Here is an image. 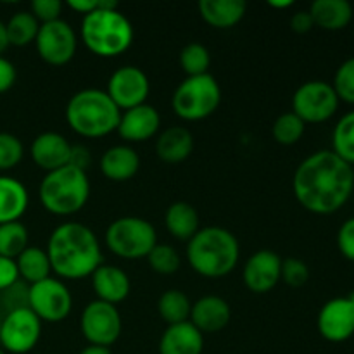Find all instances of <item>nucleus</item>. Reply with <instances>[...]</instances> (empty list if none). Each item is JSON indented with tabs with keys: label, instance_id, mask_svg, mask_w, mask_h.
Wrapping results in <instances>:
<instances>
[{
	"label": "nucleus",
	"instance_id": "f257e3e1",
	"mask_svg": "<svg viewBox=\"0 0 354 354\" xmlns=\"http://www.w3.org/2000/svg\"><path fill=\"white\" fill-rule=\"evenodd\" d=\"M292 190L310 213H337L353 196L354 169L332 151H318L296 168Z\"/></svg>",
	"mask_w": 354,
	"mask_h": 354
},
{
	"label": "nucleus",
	"instance_id": "de8ad7c7",
	"mask_svg": "<svg viewBox=\"0 0 354 354\" xmlns=\"http://www.w3.org/2000/svg\"><path fill=\"white\" fill-rule=\"evenodd\" d=\"M9 47V40H7V31H6V24L0 21V55L7 50Z\"/></svg>",
	"mask_w": 354,
	"mask_h": 354
},
{
	"label": "nucleus",
	"instance_id": "a878e982",
	"mask_svg": "<svg viewBox=\"0 0 354 354\" xmlns=\"http://www.w3.org/2000/svg\"><path fill=\"white\" fill-rule=\"evenodd\" d=\"M315 26L341 31L353 21V6L348 0H315L310 7Z\"/></svg>",
	"mask_w": 354,
	"mask_h": 354
},
{
	"label": "nucleus",
	"instance_id": "473e14b6",
	"mask_svg": "<svg viewBox=\"0 0 354 354\" xmlns=\"http://www.w3.org/2000/svg\"><path fill=\"white\" fill-rule=\"evenodd\" d=\"M180 64H182V69L187 76L206 75L211 66L209 50L203 44L192 41V44L185 45L180 52Z\"/></svg>",
	"mask_w": 354,
	"mask_h": 354
},
{
	"label": "nucleus",
	"instance_id": "423d86ee",
	"mask_svg": "<svg viewBox=\"0 0 354 354\" xmlns=\"http://www.w3.org/2000/svg\"><path fill=\"white\" fill-rule=\"evenodd\" d=\"M38 196L45 211L55 216H71L82 211L88 203V175L71 165L55 169L44 176Z\"/></svg>",
	"mask_w": 354,
	"mask_h": 354
},
{
	"label": "nucleus",
	"instance_id": "c9c22d12",
	"mask_svg": "<svg viewBox=\"0 0 354 354\" xmlns=\"http://www.w3.org/2000/svg\"><path fill=\"white\" fill-rule=\"evenodd\" d=\"M24 154L19 138L7 131H0V171H9L16 168Z\"/></svg>",
	"mask_w": 354,
	"mask_h": 354
},
{
	"label": "nucleus",
	"instance_id": "58836bf2",
	"mask_svg": "<svg viewBox=\"0 0 354 354\" xmlns=\"http://www.w3.org/2000/svg\"><path fill=\"white\" fill-rule=\"evenodd\" d=\"M30 12L37 17L40 24L52 23V21L61 19L62 2L61 0H33Z\"/></svg>",
	"mask_w": 354,
	"mask_h": 354
},
{
	"label": "nucleus",
	"instance_id": "37998d69",
	"mask_svg": "<svg viewBox=\"0 0 354 354\" xmlns=\"http://www.w3.org/2000/svg\"><path fill=\"white\" fill-rule=\"evenodd\" d=\"M313 26L315 23L310 10H297V12L290 17V28L299 35H304L308 33V31H311L313 30Z\"/></svg>",
	"mask_w": 354,
	"mask_h": 354
},
{
	"label": "nucleus",
	"instance_id": "bb28decb",
	"mask_svg": "<svg viewBox=\"0 0 354 354\" xmlns=\"http://www.w3.org/2000/svg\"><path fill=\"white\" fill-rule=\"evenodd\" d=\"M165 223L169 234L178 241L189 242L201 230L196 207L185 201H176L166 209Z\"/></svg>",
	"mask_w": 354,
	"mask_h": 354
},
{
	"label": "nucleus",
	"instance_id": "c03bdc74",
	"mask_svg": "<svg viewBox=\"0 0 354 354\" xmlns=\"http://www.w3.org/2000/svg\"><path fill=\"white\" fill-rule=\"evenodd\" d=\"M69 165L75 166V168L83 169V171H86V168H88V165H90L88 149H86L85 145H73Z\"/></svg>",
	"mask_w": 354,
	"mask_h": 354
},
{
	"label": "nucleus",
	"instance_id": "a19ab883",
	"mask_svg": "<svg viewBox=\"0 0 354 354\" xmlns=\"http://www.w3.org/2000/svg\"><path fill=\"white\" fill-rule=\"evenodd\" d=\"M17 280H19V273H17L16 259L0 256V290L6 292L14 283H17Z\"/></svg>",
	"mask_w": 354,
	"mask_h": 354
},
{
	"label": "nucleus",
	"instance_id": "7c9ffc66",
	"mask_svg": "<svg viewBox=\"0 0 354 354\" xmlns=\"http://www.w3.org/2000/svg\"><path fill=\"white\" fill-rule=\"evenodd\" d=\"M332 152L348 165H354V111L337 121L332 133Z\"/></svg>",
	"mask_w": 354,
	"mask_h": 354
},
{
	"label": "nucleus",
	"instance_id": "5701e85b",
	"mask_svg": "<svg viewBox=\"0 0 354 354\" xmlns=\"http://www.w3.org/2000/svg\"><path fill=\"white\" fill-rule=\"evenodd\" d=\"M199 14L209 26L227 30L242 21L248 3L242 0H201L197 3Z\"/></svg>",
	"mask_w": 354,
	"mask_h": 354
},
{
	"label": "nucleus",
	"instance_id": "2eb2a0df",
	"mask_svg": "<svg viewBox=\"0 0 354 354\" xmlns=\"http://www.w3.org/2000/svg\"><path fill=\"white\" fill-rule=\"evenodd\" d=\"M318 332L328 342H346L354 335V304L346 297L327 301L318 313Z\"/></svg>",
	"mask_w": 354,
	"mask_h": 354
},
{
	"label": "nucleus",
	"instance_id": "09e8293b",
	"mask_svg": "<svg viewBox=\"0 0 354 354\" xmlns=\"http://www.w3.org/2000/svg\"><path fill=\"white\" fill-rule=\"evenodd\" d=\"M268 6L273 7V9H289V7L294 6V2H292V0H282V2H277V0H270Z\"/></svg>",
	"mask_w": 354,
	"mask_h": 354
},
{
	"label": "nucleus",
	"instance_id": "2f4dec72",
	"mask_svg": "<svg viewBox=\"0 0 354 354\" xmlns=\"http://www.w3.org/2000/svg\"><path fill=\"white\" fill-rule=\"evenodd\" d=\"M28 248V228L21 221L0 225V256L16 259Z\"/></svg>",
	"mask_w": 354,
	"mask_h": 354
},
{
	"label": "nucleus",
	"instance_id": "8fccbe9b",
	"mask_svg": "<svg viewBox=\"0 0 354 354\" xmlns=\"http://www.w3.org/2000/svg\"><path fill=\"white\" fill-rule=\"evenodd\" d=\"M348 297H349V299H351V301H353V304H354V290H353V292H351V294H349V296H348Z\"/></svg>",
	"mask_w": 354,
	"mask_h": 354
},
{
	"label": "nucleus",
	"instance_id": "6e6552de",
	"mask_svg": "<svg viewBox=\"0 0 354 354\" xmlns=\"http://www.w3.org/2000/svg\"><path fill=\"white\" fill-rule=\"evenodd\" d=\"M106 244L109 251L120 258L140 259L147 258L158 244V234L144 218L123 216L107 227Z\"/></svg>",
	"mask_w": 354,
	"mask_h": 354
},
{
	"label": "nucleus",
	"instance_id": "1a4fd4ad",
	"mask_svg": "<svg viewBox=\"0 0 354 354\" xmlns=\"http://www.w3.org/2000/svg\"><path fill=\"white\" fill-rule=\"evenodd\" d=\"M339 97L334 86L322 80L306 82L294 92L292 113L304 121V124L325 123L335 114Z\"/></svg>",
	"mask_w": 354,
	"mask_h": 354
},
{
	"label": "nucleus",
	"instance_id": "f3484780",
	"mask_svg": "<svg viewBox=\"0 0 354 354\" xmlns=\"http://www.w3.org/2000/svg\"><path fill=\"white\" fill-rule=\"evenodd\" d=\"M73 145L57 131H45L31 142L30 154L38 168L47 173L69 165Z\"/></svg>",
	"mask_w": 354,
	"mask_h": 354
},
{
	"label": "nucleus",
	"instance_id": "f704fd0d",
	"mask_svg": "<svg viewBox=\"0 0 354 354\" xmlns=\"http://www.w3.org/2000/svg\"><path fill=\"white\" fill-rule=\"evenodd\" d=\"M147 261L151 268L159 275H173L180 270V256L176 249L169 244H156L154 249L149 252Z\"/></svg>",
	"mask_w": 354,
	"mask_h": 354
},
{
	"label": "nucleus",
	"instance_id": "c756f323",
	"mask_svg": "<svg viewBox=\"0 0 354 354\" xmlns=\"http://www.w3.org/2000/svg\"><path fill=\"white\" fill-rule=\"evenodd\" d=\"M190 310H192V303H190L187 294L182 292V290H166L165 294H161V297H159L158 301L159 317H161L168 325L189 322Z\"/></svg>",
	"mask_w": 354,
	"mask_h": 354
},
{
	"label": "nucleus",
	"instance_id": "b1692460",
	"mask_svg": "<svg viewBox=\"0 0 354 354\" xmlns=\"http://www.w3.org/2000/svg\"><path fill=\"white\" fill-rule=\"evenodd\" d=\"M194 137L187 128L169 127L162 133H159L156 140V154L161 161L176 165L182 162L192 154Z\"/></svg>",
	"mask_w": 354,
	"mask_h": 354
},
{
	"label": "nucleus",
	"instance_id": "a211bd4d",
	"mask_svg": "<svg viewBox=\"0 0 354 354\" xmlns=\"http://www.w3.org/2000/svg\"><path fill=\"white\" fill-rule=\"evenodd\" d=\"M161 127V116L154 106L142 104V106L131 107L123 111L118 124V133L127 142H145L154 137Z\"/></svg>",
	"mask_w": 354,
	"mask_h": 354
},
{
	"label": "nucleus",
	"instance_id": "79ce46f5",
	"mask_svg": "<svg viewBox=\"0 0 354 354\" xmlns=\"http://www.w3.org/2000/svg\"><path fill=\"white\" fill-rule=\"evenodd\" d=\"M16 78L17 73L12 62L0 55V93H6L7 90L12 88Z\"/></svg>",
	"mask_w": 354,
	"mask_h": 354
},
{
	"label": "nucleus",
	"instance_id": "9d476101",
	"mask_svg": "<svg viewBox=\"0 0 354 354\" xmlns=\"http://www.w3.org/2000/svg\"><path fill=\"white\" fill-rule=\"evenodd\" d=\"M28 308L40 322L59 324L71 313L73 297L68 287L57 279H45L28 289Z\"/></svg>",
	"mask_w": 354,
	"mask_h": 354
},
{
	"label": "nucleus",
	"instance_id": "f8f14e48",
	"mask_svg": "<svg viewBox=\"0 0 354 354\" xmlns=\"http://www.w3.org/2000/svg\"><path fill=\"white\" fill-rule=\"evenodd\" d=\"M41 322L30 308H19L6 315L0 325V348L6 353L26 354L38 344Z\"/></svg>",
	"mask_w": 354,
	"mask_h": 354
},
{
	"label": "nucleus",
	"instance_id": "cd10ccee",
	"mask_svg": "<svg viewBox=\"0 0 354 354\" xmlns=\"http://www.w3.org/2000/svg\"><path fill=\"white\" fill-rule=\"evenodd\" d=\"M16 266L19 279H24L31 286L45 279H50V261H48L47 251L40 248L28 245L16 258Z\"/></svg>",
	"mask_w": 354,
	"mask_h": 354
},
{
	"label": "nucleus",
	"instance_id": "7ed1b4c3",
	"mask_svg": "<svg viewBox=\"0 0 354 354\" xmlns=\"http://www.w3.org/2000/svg\"><path fill=\"white\" fill-rule=\"evenodd\" d=\"M239 258V241L227 228H201L187 244V259L190 266L206 279L227 277L237 266Z\"/></svg>",
	"mask_w": 354,
	"mask_h": 354
},
{
	"label": "nucleus",
	"instance_id": "dca6fc26",
	"mask_svg": "<svg viewBox=\"0 0 354 354\" xmlns=\"http://www.w3.org/2000/svg\"><path fill=\"white\" fill-rule=\"evenodd\" d=\"M282 258L277 252L261 249L245 261L242 279L245 287L254 294H266L280 282Z\"/></svg>",
	"mask_w": 354,
	"mask_h": 354
},
{
	"label": "nucleus",
	"instance_id": "a18cd8bd",
	"mask_svg": "<svg viewBox=\"0 0 354 354\" xmlns=\"http://www.w3.org/2000/svg\"><path fill=\"white\" fill-rule=\"evenodd\" d=\"M97 3H99V0H68L66 6L75 10V12L86 16V14L93 12L97 9Z\"/></svg>",
	"mask_w": 354,
	"mask_h": 354
},
{
	"label": "nucleus",
	"instance_id": "412c9836",
	"mask_svg": "<svg viewBox=\"0 0 354 354\" xmlns=\"http://www.w3.org/2000/svg\"><path fill=\"white\" fill-rule=\"evenodd\" d=\"M99 168L111 182H128L140 169V158L128 145H114L104 152Z\"/></svg>",
	"mask_w": 354,
	"mask_h": 354
},
{
	"label": "nucleus",
	"instance_id": "4468645a",
	"mask_svg": "<svg viewBox=\"0 0 354 354\" xmlns=\"http://www.w3.org/2000/svg\"><path fill=\"white\" fill-rule=\"evenodd\" d=\"M106 92L120 111H128L145 104L151 83L147 75L137 66H121L111 75Z\"/></svg>",
	"mask_w": 354,
	"mask_h": 354
},
{
	"label": "nucleus",
	"instance_id": "4c0bfd02",
	"mask_svg": "<svg viewBox=\"0 0 354 354\" xmlns=\"http://www.w3.org/2000/svg\"><path fill=\"white\" fill-rule=\"evenodd\" d=\"M280 280L289 287H303L310 280V268L306 263L299 258L282 259V270H280Z\"/></svg>",
	"mask_w": 354,
	"mask_h": 354
},
{
	"label": "nucleus",
	"instance_id": "72a5a7b5",
	"mask_svg": "<svg viewBox=\"0 0 354 354\" xmlns=\"http://www.w3.org/2000/svg\"><path fill=\"white\" fill-rule=\"evenodd\" d=\"M304 128H306L304 121L290 111V113H283L277 118L275 123H273L272 133L275 142H279V144L294 145L303 138Z\"/></svg>",
	"mask_w": 354,
	"mask_h": 354
},
{
	"label": "nucleus",
	"instance_id": "39448f33",
	"mask_svg": "<svg viewBox=\"0 0 354 354\" xmlns=\"http://www.w3.org/2000/svg\"><path fill=\"white\" fill-rule=\"evenodd\" d=\"M82 40L92 54L99 57H116L130 48L133 26L120 9H97L83 16Z\"/></svg>",
	"mask_w": 354,
	"mask_h": 354
},
{
	"label": "nucleus",
	"instance_id": "603ef678",
	"mask_svg": "<svg viewBox=\"0 0 354 354\" xmlns=\"http://www.w3.org/2000/svg\"><path fill=\"white\" fill-rule=\"evenodd\" d=\"M0 325H2V320H0Z\"/></svg>",
	"mask_w": 354,
	"mask_h": 354
},
{
	"label": "nucleus",
	"instance_id": "20e7f679",
	"mask_svg": "<svg viewBox=\"0 0 354 354\" xmlns=\"http://www.w3.org/2000/svg\"><path fill=\"white\" fill-rule=\"evenodd\" d=\"M121 111L107 92L85 88L76 92L66 106V121L75 133L86 138H100L118 130Z\"/></svg>",
	"mask_w": 354,
	"mask_h": 354
},
{
	"label": "nucleus",
	"instance_id": "f03ea898",
	"mask_svg": "<svg viewBox=\"0 0 354 354\" xmlns=\"http://www.w3.org/2000/svg\"><path fill=\"white\" fill-rule=\"evenodd\" d=\"M45 251L52 272L66 280L92 277L102 265V251L95 234L76 221L59 225L48 237Z\"/></svg>",
	"mask_w": 354,
	"mask_h": 354
},
{
	"label": "nucleus",
	"instance_id": "3c124183",
	"mask_svg": "<svg viewBox=\"0 0 354 354\" xmlns=\"http://www.w3.org/2000/svg\"><path fill=\"white\" fill-rule=\"evenodd\" d=\"M0 354H7V353H6V351H3V349H2V348H0Z\"/></svg>",
	"mask_w": 354,
	"mask_h": 354
},
{
	"label": "nucleus",
	"instance_id": "9b49d317",
	"mask_svg": "<svg viewBox=\"0 0 354 354\" xmlns=\"http://www.w3.org/2000/svg\"><path fill=\"white\" fill-rule=\"evenodd\" d=\"M83 337L92 346H104L109 348L120 339L123 330L121 315L114 304L104 301H92L85 306L80 320Z\"/></svg>",
	"mask_w": 354,
	"mask_h": 354
},
{
	"label": "nucleus",
	"instance_id": "393cba45",
	"mask_svg": "<svg viewBox=\"0 0 354 354\" xmlns=\"http://www.w3.org/2000/svg\"><path fill=\"white\" fill-rule=\"evenodd\" d=\"M30 196L19 180L12 176H0V225L19 221L26 213Z\"/></svg>",
	"mask_w": 354,
	"mask_h": 354
},
{
	"label": "nucleus",
	"instance_id": "aec40b11",
	"mask_svg": "<svg viewBox=\"0 0 354 354\" xmlns=\"http://www.w3.org/2000/svg\"><path fill=\"white\" fill-rule=\"evenodd\" d=\"M92 287L95 290L99 301L109 304H120L130 294V279L127 273L118 266L100 265L92 273Z\"/></svg>",
	"mask_w": 354,
	"mask_h": 354
},
{
	"label": "nucleus",
	"instance_id": "4be33fe9",
	"mask_svg": "<svg viewBox=\"0 0 354 354\" xmlns=\"http://www.w3.org/2000/svg\"><path fill=\"white\" fill-rule=\"evenodd\" d=\"M204 335L190 322L168 325L159 341V354H203Z\"/></svg>",
	"mask_w": 354,
	"mask_h": 354
},
{
	"label": "nucleus",
	"instance_id": "c85d7f7f",
	"mask_svg": "<svg viewBox=\"0 0 354 354\" xmlns=\"http://www.w3.org/2000/svg\"><path fill=\"white\" fill-rule=\"evenodd\" d=\"M40 23L30 10H19L6 23L7 40L14 47H26L37 40Z\"/></svg>",
	"mask_w": 354,
	"mask_h": 354
},
{
	"label": "nucleus",
	"instance_id": "ea45409f",
	"mask_svg": "<svg viewBox=\"0 0 354 354\" xmlns=\"http://www.w3.org/2000/svg\"><path fill=\"white\" fill-rule=\"evenodd\" d=\"M337 248L346 259L354 263V216L346 220L339 228Z\"/></svg>",
	"mask_w": 354,
	"mask_h": 354
},
{
	"label": "nucleus",
	"instance_id": "ddd939ff",
	"mask_svg": "<svg viewBox=\"0 0 354 354\" xmlns=\"http://www.w3.org/2000/svg\"><path fill=\"white\" fill-rule=\"evenodd\" d=\"M37 52L47 64L64 66L75 57L78 38L71 24L57 19L52 23L40 24L37 40Z\"/></svg>",
	"mask_w": 354,
	"mask_h": 354
},
{
	"label": "nucleus",
	"instance_id": "0eeeda50",
	"mask_svg": "<svg viewBox=\"0 0 354 354\" xmlns=\"http://www.w3.org/2000/svg\"><path fill=\"white\" fill-rule=\"evenodd\" d=\"M221 88L209 73L187 76L171 97V107L183 121H201L209 118L220 107Z\"/></svg>",
	"mask_w": 354,
	"mask_h": 354
},
{
	"label": "nucleus",
	"instance_id": "49530a36",
	"mask_svg": "<svg viewBox=\"0 0 354 354\" xmlns=\"http://www.w3.org/2000/svg\"><path fill=\"white\" fill-rule=\"evenodd\" d=\"M80 354H113L109 348H104V346H86L85 349H82Z\"/></svg>",
	"mask_w": 354,
	"mask_h": 354
},
{
	"label": "nucleus",
	"instance_id": "6ab92c4d",
	"mask_svg": "<svg viewBox=\"0 0 354 354\" xmlns=\"http://www.w3.org/2000/svg\"><path fill=\"white\" fill-rule=\"evenodd\" d=\"M230 318V304L223 297L204 296L192 304L189 322L204 335L223 330Z\"/></svg>",
	"mask_w": 354,
	"mask_h": 354
},
{
	"label": "nucleus",
	"instance_id": "e433bc0d",
	"mask_svg": "<svg viewBox=\"0 0 354 354\" xmlns=\"http://www.w3.org/2000/svg\"><path fill=\"white\" fill-rule=\"evenodd\" d=\"M334 86L339 100L354 104V57L342 62L334 75Z\"/></svg>",
	"mask_w": 354,
	"mask_h": 354
}]
</instances>
